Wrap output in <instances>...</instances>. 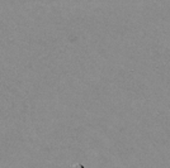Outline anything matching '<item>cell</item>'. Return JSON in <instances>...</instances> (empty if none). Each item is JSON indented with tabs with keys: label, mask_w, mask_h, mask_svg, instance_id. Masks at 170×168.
Here are the masks:
<instances>
[{
	"label": "cell",
	"mask_w": 170,
	"mask_h": 168,
	"mask_svg": "<svg viewBox=\"0 0 170 168\" xmlns=\"http://www.w3.org/2000/svg\"><path fill=\"white\" fill-rule=\"evenodd\" d=\"M71 168H84V167H83L81 164H79V163H78V164H74Z\"/></svg>",
	"instance_id": "6da1fadb"
}]
</instances>
